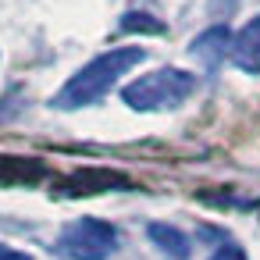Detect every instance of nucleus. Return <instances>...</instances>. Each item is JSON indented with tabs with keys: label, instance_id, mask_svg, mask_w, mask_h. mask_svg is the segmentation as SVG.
Instances as JSON below:
<instances>
[{
	"label": "nucleus",
	"instance_id": "obj_4",
	"mask_svg": "<svg viewBox=\"0 0 260 260\" xmlns=\"http://www.w3.org/2000/svg\"><path fill=\"white\" fill-rule=\"evenodd\" d=\"M128 182L118 175V171H107V168H82V171H72L64 178H57L50 185L54 196L61 200H79V196H96V192H107V189H125Z\"/></svg>",
	"mask_w": 260,
	"mask_h": 260
},
{
	"label": "nucleus",
	"instance_id": "obj_1",
	"mask_svg": "<svg viewBox=\"0 0 260 260\" xmlns=\"http://www.w3.org/2000/svg\"><path fill=\"white\" fill-rule=\"evenodd\" d=\"M146 57L143 47H111L104 54H96L89 64H82L64 86L61 93L54 96V107L57 111H82L96 100H104L132 68H139Z\"/></svg>",
	"mask_w": 260,
	"mask_h": 260
},
{
	"label": "nucleus",
	"instance_id": "obj_3",
	"mask_svg": "<svg viewBox=\"0 0 260 260\" xmlns=\"http://www.w3.org/2000/svg\"><path fill=\"white\" fill-rule=\"evenodd\" d=\"M57 249L68 260H107L118 249V228L100 217H79L61 228Z\"/></svg>",
	"mask_w": 260,
	"mask_h": 260
},
{
	"label": "nucleus",
	"instance_id": "obj_9",
	"mask_svg": "<svg viewBox=\"0 0 260 260\" xmlns=\"http://www.w3.org/2000/svg\"><path fill=\"white\" fill-rule=\"evenodd\" d=\"M118 29H121V32H143V36H160V32H164V22H160V18H153V15H143V11H128V15H121Z\"/></svg>",
	"mask_w": 260,
	"mask_h": 260
},
{
	"label": "nucleus",
	"instance_id": "obj_10",
	"mask_svg": "<svg viewBox=\"0 0 260 260\" xmlns=\"http://www.w3.org/2000/svg\"><path fill=\"white\" fill-rule=\"evenodd\" d=\"M207 260H246V253H242L239 246H232V242H228V246H217Z\"/></svg>",
	"mask_w": 260,
	"mask_h": 260
},
{
	"label": "nucleus",
	"instance_id": "obj_11",
	"mask_svg": "<svg viewBox=\"0 0 260 260\" xmlns=\"http://www.w3.org/2000/svg\"><path fill=\"white\" fill-rule=\"evenodd\" d=\"M0 260H32V256L22 253V249H15V246H0Z\"/></svg>",
	"mask_w": 260,
	"mask_h": 260
},
{
	"label": "nucleus",
	"instance_id": "obj_8",
	"mask_svg": "<svg viewBox=\"0 0 260 260\" xmlns=\"http://www.w3.org/2000/svg\"><path fill=\"white\" fill-rule=\"evenodd\" d=\"M47 168L40 160H29V157H0V182H36L43 178Z\"/></svg>",
	"mask_w": 260,
	"mask_h": 260
},
{
	"label": "nucleus",
	"instance_id": "obj_6",
	"mask_svg": "<svg viewBox=\"0 0 260 260\" xmlns=\"http://www.w3.org/2000/svg\"><path fill=\"white\" fill-rule=\"evenodd\" d=\"M232 64L246 75H260V15L249 18L232 40Z\"/></svg>",
	"mask_w": 260,
	"mask_h": 260
},
{
	"label": "nucleus",
	"instance_id": "obj_5",
	"mask_svg": "<svg viewBox=\"0 0 260 260\" xmlns=\"http://www.w3.org/2000/svg\"><path fill=\"white\" fill-rule=\"evenodd\" d=\"M232 40H235L232 29L224 22H217V25H207L189 43V54H192L196 64H203V72H217L224 61H232Z\"/></svg>",
	"mask_w": 260,
	"mask_h": 260
},
{
	"label": "nucleus",
	"instance_id": "obj_7",
	"mask_svg": "<svg viewBox=\"0 0 260 260\" xmlns=\"http://www.w3.org/2000/svg\"><path fill=\"white\" fill-rule=\"evenodd\" d=\"M146 235H150V242H153L160 253H168V256H175V260H189V253H192L189 235H185L182 228H175V224L153 221V224L146 228Z\"/></svg>",
	"mask_w": 260,
	"mask_h": 260
},
{
	"label": "nucleus",
	"instance_id": "obj_2",
	"mask_svg": "<svg viewBox=\"0 0 260 260\" xmlns=\"http://www.w3.org/2000/svg\"><path fill=\"white\" fill-rule=\"evenodd\" d=\"M192 89H196V75L192 72H185V68H157V72H146L136 82H128L121 89V100L132 111L157 114V111L182 107L192 96Z\"/></svg>",
	"mask_w": 260,
	"mask_h": 260
}]
</instances>
